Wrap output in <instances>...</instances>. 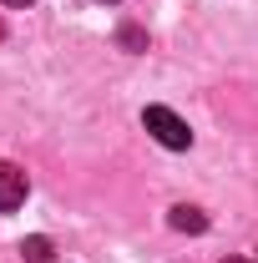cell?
<instances>
[{"label": "cell", "instance_id": "cell-5", "mask_svg": "<svg viewBox=\"0 0 258 263\" xmlns=\"http://www.w3.org/2000/svg\"><path fill=\"white\" fill-rule=\"evenodd\" d=\"M5 5H31V0H5Z\"/></svg>", "mask_w": 258, "mask_h": 263}, {"label": "cell", "instance_id": "cell-2", "mask_svg": "<svg viewBox=\"0 0 258 263\" xmlns=\"http://www.w3.org/2000/svg\"><path fill=\"white\" fill-rule=\"evenodd\" d=\"M26 187H31V182H26L21 167H15V162H0V213H15V208L26 202Z\"/></svg>", "mask_w": 258, "mask_h": 263}, {"label": "cell", "instance_id": "cell-7", "mask_svg": "<svg viewBox=\"0 0 258 263\" xmlns=\"http://www.w3.org/2000/svg\"><path fill=\"white\" fill-rule=\"evenodd\" d=\"M0 41H5V21H0Z\"/></svg>", "mask_w": 258, "mask_h": 263}, {"label": "cell", "instance_id": "cell-1", "mask_svg": "<svg viewBox=\"0 0 258 263\" xmlns=\"http://www.w3.org/2000/svg\"><path fill=\"white\" fill-rule=\"evenodd\" d=\"M142 127L152 132L162 147H172V152H188V147H193V132H188V122H182L177 111H167V106H147V111H142Z\"/></svg>", "mask_w": 258, "mask_h": 263}, {"label": "cell", "instance_id": "cell-3", "mask_svg": "<svg viewBox=\"0 0 258 263\" xmlns=\"http://www.w3.org/2000/svg\"><path fill=\"white\" fill-rule=\"evenodd\" d=\"M172 228H177V233H202V228H208V218H202V208L177 202V208H172Z\"/></svg>", "mask_w": 258, "mask_h": 263}, {"label": "cell", "instance_id": "cell-4", "mask_svg": "<svg viewBox=\"0 0 258 263\" xmlns=\"http://www.w3.org/2000/svg\"><path fill=\"white\" fill-rule=\"evenodd\" d=\"M21 253H26L31 263H51V258H56V248H51V238H26V243H21Z\"/></svg>", "mask_w": 258, "mask_h": 263}, {"label": "cell", "instance_id": "cell-8", "mask_svg": "<svg viewBox=\"0 0 258 263\" xmlns=\"http://www.w3.org/2000/svg\"><path fill=\"white\" fill-rule=\"evenodd\" d=\"M106 5H117V0H106Z\"/></svg>", "mask_w": 258, "mask_h": 263}, {"label": "cell", "instance_id": "cell-6", "mask_svg": "<svg viewBox=\"0 0 258 263\" xmlns=\"http://www.w3.org/2000/svg\"><path fill=\"white\" fill-rule=\"evenodd\" d=\"M223 263H248V258H223Z\"/></svg>", "mask_w": 258, "mask_h": 263}]
</instances>
